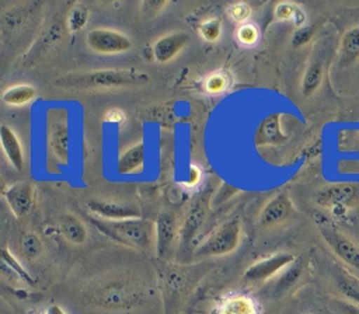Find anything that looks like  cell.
<instances>
[{
    "instance_id": "cell-5",
    "label": "cell",
    "mask_w": 359,
    "mask_h": 314,
    "mask_svg": "<svg viewBox=\"0 0 359 314\" xmlns=\"http://www.w3.org/2000/svg\"><path fill=\"white\" fill-rule=\"evenodd\" d=\"M241 240V224L237 217L217 226L194 250L195 257H223L237 250Z\"/></svg>"
},
{
    "instance_id": "cell-14",
    "label": "cell",
    "mask_w": 359,
    "mask_h": 314,
    "mask_svg": "<svg viewBox=\"0 0 359 314\" xmlns=\"http://www.w3.org/2000/svg\"><path fill=\"white\" fill-rule=\"evenodd\" d=\"M6 202L15 217L28 214L35 202V189L27 181H18L4 191Z\"/></svg>"
},
{
    "instance_id": "cell-20",
    "label": "cell",
    "mask_w": 359,
    "mask_h": 314,
    "mask_svg": "<svg viewBox=\"0 0 359 314\" xmlns=\"http://www.w3.org/2000/svg\"><path fill=\"white\" fill-rule=\"evenodd\" d=\"M217 314H258V304L250 296L236 293L220 301Z\"/></svg>"
},
{
    "instance_id": "cell-35",
    "label": "cell",
    "mask_w": 359,
    "mask_h": 314,
    "mask_svg": "<svg viewBox=\"0 0 359 314\" xmlns=\"http://www.w3.org/2000/svg\"><path fill=\"white\" fill-rule=\"evenodd\" d=\"M202 179V170L199 165L196 164H191L188 168V177L185 179V182L182 184L187 189H194L201 184Z\"/></svg>"
},
{
    "instance_id": "cell-30",
    "label": "cell",
    "mask_w": 359,
    "mask_h": 314,
    "mask_svg": "<svg viewBox=\"0 0 359 314\" xmlns=\"http://www.w3.org/2000/svg\"><path fill=\"white\" fill-rule=\"evenodd\" d=\"M198 32L206 42H216L222 35V22L219 18H206L198 25Z\"/></svg>"
},
{
    "instance_id": "cell-26",
    "label": "cell",
    "mask_w": 359,
    "mask_h": 314,
    "mask_svg": "<svg viewBox=\"0 0 359 314\" xmlns=\"http://www.w3.org/2000/svg\"><path fill=\"white\" fill-rule=\"evenodd\" d=\"M231 86V76L226 70H216L208 74L203 80V88L209 94H222Z\"/></svg>"
},
{
    "instance_id": "cell-12",
    "label": "cell",
    "mask_w": 359,
    "mask_h": 314,
    "mask_svg": "<svg viewBox=\"0 0 359 314\" xmlns=\"http://www.w3.org/2000/svg\"><path fill=\"white\" fill-rule=\"evenodd\" d=\"M87 207L98 219H104V220H125V219L142 217L140 209L136 205L129 202L91 199L88 200Z\"/></svg>"
},
{
    "instance_id": "cell-16",
    "label": "cell",
    "mask_w": 359,
    "mask_h": 314,
    "mask_svg": "<svg viewBox=\"0 0 359 314\" xmlns=\"http://www.w3.org/2000/svg\"><path fill=\"white\" fill-rule=\"evenodd\" d=\"M147 147L143 140L133 143L116 158V172L121 175L140 174L144 168Z\"/></svg>"
},
{
    "instance_id": "cell-6",
    "label": "cell",
    "mask_w": 359,
    "mask_h": 314,
    "mask_svg": "<svg viewBox=\"0 0 359 314\" xmlns=\"http://www.w3.org/2000/svg\"><path fill=\"white\" fill-rule=\"evenodd\" d=\"M87 46L98 55H118L132 49V41L121 31L112 28H94L86 35Z\"/></svg>"
},
{
    "instance_id": "cell-36",
    "label": "cell",
    "mask_w": 359,
    "mask_h": 314,
    "mask_svg": "<svg viewBox=\"0 0 359 314\" xmlns=\"http://www.w3.org/2000/svg\"><path fill=\"white\" fill-rule=\"evenodd\" d=\"M165 1H143L142 6H140V11H142V15L149 18L151 15H156L158 14V11L165 7Z\"/></svg>"
},
{
    "instance_id": "cell-29",
    "label": "cell",
    "mask_w": 359,
    "mask_h": 314,
    "mask_svg": "<svg viewBox=\"0 0 359 314\" xmlns=\"http://www.w3.org/2000/svg\"><path fill=\"white\" fill-rule=\"evenodd\" d=\"M90 18V10L81 4V3H76L67 13V18H66V25L67 29L70 32H77L81 28L86 27L87 21Z\"/></svg>"
},
{
    "instance_id": "cell-1",
    "label": "cell",
    "mask_w": 359,
    "mask_h": 314,
    "mask_svg": "<svg viewBox=\"0 0 359 314\" xmlns=\"http://www.w3.org/2000/svg\"><path fill=\"white\" fill-rule=\"evenodd\" d=\"M87 304L109 310L126 311L142 306L146 300L144 289L132 279H111L88 289L84 294Z\"/></svg>"
},
{
    "instance_id": "cell-3",
    "label": "cell",
    "mask_w": 359,
    "mask_h": 314,
    "mask_svg": "<svg viewBox=\"0 0 359 314\" xmlns=\"http://www.w3.org/2000/svg\"><path fill=\"white\" fill-rule=\"evenodd\" d=\"M150 80L149 74L133 67L98 69L88 73L70 74L59 78L57 83L80 88H121L146 84Z\"/></svg>"
},
{
    "instance_id": "cell-24",
    "label": "cell",
    "mask_w": 359,
    "mask_h": 314,
    "mask_svg": "<svg viewBox=\"0 0 359 314\" xmlns=\"http://www.w3.org/2000/svg\"><path fill=\"white\" fill-rule=\"evenodd\" d=\"M335 285L338 290L352 303L359 304V279L351 273L338 269L335 273Z\"/></svg>"
},
{
    "instance_id": "cell-32",
    "label": "cell",
    "mask_w": 359,
    "mask_h": 314,
    "mask_svg": "<svg viewBox=\"0 0 359 314\" xmlns=\"http://www.w3.org/2000/svg\"><path fill=\"white\" fill-rule=\"evenodd\" d=\"M1 259H3V265L4 266H8L11 271H14L22 280H25V282H28L29 285H32L34 283V280H32V278L29 276V273L21 266V264L18 262V259H15V257L8 251V248H3L1 250Z\"/></svg>"
},
{
    "instance_id": "cell-39",
    "label": "cell",
    "mask_w": 359,
    "mask_h": 314,
    "mask_svg": "<svg viewBox=\"0 0 359 314\" xmlns=\"http://www.w3.org/2000/svg\"><path fill=\"white\" fill-rule=\"evenodd\" d=\"M45 314H67L59 304H50L45 310Z\"/></svg>"
},
{
    "instance_id": "cell-37",
    "label": "cell",
    "mask_w": 359,
    "mask_h": 314,
    "mask_svg": "<svg viewBox=\"0 0 359 314\" xmlns=\"http://www.w3.org/2000/svg\"><path fill=\"white\" fill-rule=\"evenodd\" d=\"M102 121L107 123H115V125L122 123L125 121V112L119 108H111V109L105 111Z\"/></svg>"
},
{
    "instance_id": "cell-8",
    "label": "cell",
    "mask_w": 359,
    "mask_h": 314,
    "mask_svg": "<svg viewBox=\"0 0 359 314\" xmlns=\"http://www.w3.org/2000/svg\"><path fill=\"white\" fill-rule=\"evenodd\" d=\"M294 255L289 252H278L271 257L262 258L251 264L243 273V280L250 285L264 283L273 278L280 271L286 269L290 264L294 262Z\"/></svg>"
},
{
    "instance_id": "cell-19",
    "label": "cell",
    "mask_w": 359,
    "mask_h": 314,
    "mask_svg": "<svg viewBox=\"0 0 359 314\" xmlns=\"http://www.w3.org/2000/svg\"><path fill=\"white\" fill-rule=\"evenodd\" d=\"M59 231L63 235V238L73 245H81L88 238L86 224L72 213H65L60 216Z\"/></svg>"
},
{
    "instance_id": "cell-33",
    "label": "cell",
    "mask_w": 359,
    "mask_h": 314,
    "mask_svg": "<svg viewBox=\"0 0 359 314\" xmlns=\"http://www.w3.org/2000/svg\"><path fill=\"white\" fill-rule=\"evenodd\" d=\"M227 15L238 24H244L247 22V20L251 15V6L245 1H236L229 4L227 7Z\"/></svg>"
},
{
    "instance_id": "cell-28",
    "label": "cell",
    "mask_w": 359,
    "mask_h": 314,
    "mask_svg": "<svg viewBox=\"0 0 359 314\" xmlns=\"http://www.w3.org/2000/svg\"><path fill=\"white\" fill-rule=\"evenodd\" d=\"M302 271H303L302 259H294V262L287 266V269L283 272V275H282V276L279 278V280L276 282V285H275V293H276V294H280V293L289 290V289L294 285V282L300 278Z\"/></svg>"
},
{
    "instance_id": "cell-13",
    "label": "cell",
    "mask_w": 359,
    "mask_h": 314,
    "mask_svg": "<svg viewBox=\"0 0 359 314\" xmlns=\"http://www.w3.org/2000/svg\"><path fill=\"white\" fill-rule=\"evenodd\" d=\"M189 41V35L184 31H172L160 36L154 41L151 46L154 60L158 63L171 62L177 57L178 53H181L187 48Z\"/></svg>"
},
{
    "instance_id": "cell-17",
    "label": "cell",
    "mask_w": 359,
    "mask_h": 314,
    "mask_svg": "<svg viewBox=\"0 0 359 314\" xmlns=\"http://www.w3.org/2000/svg\"><path fill=\"white\" fill-rule=\"evenodd\" d=\"M0 142L4 156L7 157L8 163L17 170L22 171L25 158H24V149L17 136V133L6 123L0 126Z\"/></svg>"
},
{
    "instance_id": "cell-22",
    "label": "cell",
    "mask_w": 359,
    "mask_h": 314,
    "mask_svg": "<svg viewBox=\"0 0 359 314\" xmlns=\"http://www.w3.org/2000/svg\"><path fill=\"white\" fill-rule=\"evenodd\" d=\"M324 77V60L321 57H313L306 67L302 78V94L303 97L313 95L320 87Z\"/></svg>"
},
{
    "instance_id": "cell-2",
    "label": "cell",
    "mask_w": 359,
    "mask_h": 314,
    "mask_svg": "<svg viewBox=\"0 0 359 314\" xmlns=\"http://www.w3.org/2000/svg\"><path fill=\"white\" fill-rule=\"evenodd\" d=\"M91 221L104 235L119 244L142 251L156 248V223L149 219L133 217L125 220H104L93 217Z\"/></svg>"
},
{
    "instance_id": "cell-21",
    "label": "cell",
    "mask_w": 359,
    "mask_h": 314,
    "mask_svg": "<svg viewBox=\"0 0 359 314\" xmlns=\"http://www.w3.org/2000/svg\"><path fill=\"white\" fill-rule=\"evenodd\" d=\"M359 60V25L349 28L341 39L339 63L341 66H352Z\"/></svg>"
},
{
    "instance_id": "cell-10",
    "label": "cell",
    "mask_w": 359,
    "mask_h": 314,
    "mask_svg": "<svg viewBox=\"0 0 359 314\" xmlns=\"http://www.w3.org/2000/svg\"><path fill=\"white\" fill-rule=\"evenodd\" d=\"M156 223V254L158 258L165 259L177 238H180V228L181 226H178L177 217L174 216V213L171 212H161L157 216Z\"/></svg>"
},
{
    "instance_id": "cell-25",
    "label": "cell",
    "mask_w": 359,
    "mask_h": 314,
    "mask_svg": "<svg viewBox=\"0 0 359 314\" xmlns=\"http://www.w3.org/2000/svg\"><path fill=\"white\" fill-rule=\"evenodd\" d=\"M273 15L278 21H292L299 27H303L306 21L304 11L297 4L289 1L278 3L273 8Z\"/></svg>"
},
{
    "instance_id": "cell-4",
    "label": "cell",
    "mask_w": 359,
    "mask_h": 314,
    "mask_svg": "<svg viewBox=\"0 0 359 314\" xmlns=\"http://www.w3.org/2000/svg\"><path fill=\"white\" fill-rule=\"evenodd\" d=\"M46 149L50 158L59 165H67L70 161V115L63 107H50L45 116Z\"/></svg>"
},
{
    "instance_id": "cell-23",
    "label": "cell",
    "mask_w": 359,
    "mask_h": 314,
    "mask_svg": "<svg viewBox=\"0 0 359 314\" xmlns=\"http://www.w3.org/2000/svg\"><path fill=\"white\" fill-rule=\"evenodd\" d=\"M36 97V88L31 84H14L7 87L3 94L1 100L4 104L11 107H22L29 104Z\"/></svg>"
},
{
    "instance_id": "cell-9",
    "label": "cell",
    "mask_w": 359,
    "mask_h": 314,
    "mask_svg": "<svg viewBox=\"0 0 359 314\" xmlns=\"http://www.w3.org/2000/svg\"><path fill=\"white\" fill-rule=\"evenodd\" d=\"M359 200V184L358 182H339L331 184L318 191L316 195L317 205L338 210L352 206Z\"/></svg>"
},
{
    "instance_id": "cell-38",
    "label": "cell",
    "mask_w": 359,
    "mask_h": 314,
    "mask_svg": "<svg viewBox=\"0 0 359 314\" xmlns=\"http://www.w3.org/2000/svg\"><path fill=\"white\" fill-rule=\"evenodd\" d=\"M338 306H339L342 314H359V304L342 301V303H339Z\"/></svg>"
},
{
    "instance_id": "cell-31",
    "label": "cell",
    "mask_w": 359,
    "mask_h": 314,
    "mask_svg": "<svg viewBox=\"0 0 359 314\" xmlns=\"http://www.w3.org/2000/svg\"><path fill=\"white\" fill-rule=\"evenodd\" d=\"M236 39L243 46H254L259 41V28L251 22L240 24L236 29Z\"/></svg>"
},
{
    "instance_id": "cell-27",
    "label": "cell",
    "mask_w": 359,
    "mask_h": 314,
    "mask_svg": "<svg viewBox=\"0 0 359 314\" xmlns=\"http://www.w3.org/2000/svg\"><path fill=\"white\" fill-rule=\"evenodd\" d=\"M20 247H21V251H22L24 257H27L28 259H36L43 252V243H42V240L39 238L38 234H35L32 231H25L21 235Z\"/></svg>"
},
{
    "instance_id": "cell-11",
    "label": "cell",
    "mask_w": 359,
    "mask_h": 314,
    "mask_svg": "<svg viewBox=\"0 0 359 314\" xmlns=\"http://www.w3.org/2000/svg\"><path fill=\"white\" fill-rule=\"evenodd\" d=\"M293 214V203L286 192L272 196L259 212L258 223L264 228H271L285 223Z\"/></svg>"
},
{
    "instance_id": "cell-40",
    "label": "cell",
    "mask_w": 359,
    "mask_h": 314,
    "mask_svg": "<svg viewBox=\"0 0 359 314\" xmlns=\"http://www.w3.org/2000/svg\"><path fill=\"white\" fill-rule=\"evenodd\" d=\"M31 314H45V313H38V311H35V313H31Z\"/></svg>"
},
{
    "instance_id": "cell-18",
    "label": "cell",
    "mask_w": 359,
    "mask_h": 314,
    "mask_svg": "<svg viewBox=\"0 0 359 314\" xmlns=\"http://www.w3.org/2000/svg\"><path fill=\"white\" fill-rule=\"evenodd\" d=\"M206 213H208V209H206L205 202H202V200H198L189 209V212L185 216V219L181 224V228H180V241L184 247L191 244V241L194 240V237L202 227V224L206 219Z\"/></svg>"
},
{
    "instance_id": "cell-34",
    "label": "cell",
    "mask_w": 359,
    "mask_h": 314,
    "mask_svg": "<svg viewBox=\"0 0 359 314\" xmlns=\"http://www.w3.org/2000/svg\"><path fill=\"white\" fill-rule=\"evenodd\" d=\"M314 31H316V27L314 25H303V27H299L293 36H292V45L294 48H299V46H303L306 45L311 36L314 35Z\"/></svg>"
},
{
    "instance_id": "cell-7",
    "label": "cell",
    "mask_w": 359,
    "mask_h": 314,
    "mask_svg": "<svg viewBox=\"0 0 359 314\" xmlns=\"http://www.w3.org/2000/svg\"><path fill=\"white\" fill-rule=\"evenodd\" d=\"M318 230L334 254L346 265L359 271V245L327 221H318Z\"/></svg>"
},
{
    "instance_id": "cell-15",
    "label": "cell",
    "mask_w": 359,
    "mask_h": 314,
    "mask_svg": "<svg viewBox=\"0 0 359 314\" xmlns=\"http://www.w3.org/2000/svg\"><path fill=\"white\" fill-rule=\"evenodd\" d=\"M287 136L282 130V114H268L257 126L254 133V143L258 147L264 146H279Z\"/></svg>"
}]
</instances>
